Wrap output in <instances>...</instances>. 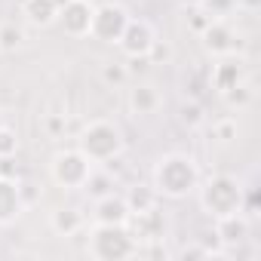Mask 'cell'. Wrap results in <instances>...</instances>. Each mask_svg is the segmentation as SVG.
<instances>
[{"label":"cell","instance_id":"cell-14","mask_svg":"<svg viewBox=\"0 0 261 261\" xmlns=\"http://www.w3.org/2000/svg\"><path fill=\"white\" fill-rule=\"evenodd\" d=\"M126 105H129V114L133 117H154L163 108V92L151 80H142V83H136L133 89H129Z\"/></svg>","mask_w":261,"mask_h":261},{"label":"cell","instance_id":"cell-21","mask_svg":"<svg viewBox=\"0 0 261 261\" xmlns=\"http://www.w3.org/2000/svg\"><path fill=\"white\" fill-rule=\"evenodd\" d=\"M83 191H86L92 200H98V197H105V194H111V191H114V178H111L105 169L92 166V172H89V178H86Z\"/></svg>","mask_w":261,"mask_h":261},{"label":"cell","instance_id":"cell-20","mask_svg":"<svg viewBox=\"0 0 261 261\" xmlns=\"http://www.w3.org/2000/svg\"><path fill=\"white\" fill-rule=\"evenodd\" d=\"M25 28L16 22H0V53H16L25 46Z\"/></svg>","mask_w":261,"mask_h":261},{"label":"cell","instance_id":"cell-9","mask_svg":"<svg viewBox=\"0 0 261 261\" xmlns=\"http://www.w3.org/2000/svg\"><path fill=\"white\" fill-rule=\"evenodd\" d=\"M154 40H157V28L148 19H129V25H126L123 37L117 40V46H120V53L126 59H148Z\"/></svg>","mask_w":261,"mask_h":261},{"label":"cell","instance_id":"cell-4","mask_svg":"<svg viewBox=\"0 0 261 261\" xmlns=\"http://www.w3.org/2000/svg\"><path fill=\"white\" fill-rule=\"evenodd\" d=\"M142 249L126 224H92L86 233V255L92 261H126Z\"/></svg>","mask_w":261,"mask_h":261},{"label":"cell","instance_id":"cell-16","mask_svg":"<svg viewBox=\"0 0 261 261\" xmlns=\"http://www.w3.org/2000/svg\"><path fill=\"white\" fill-rule=\"evenodd\" d=\"M59 7L62 0H22L19 13L28 28H53L59 19Z\"/></svg>","mask_w":261,"mask_h":261},{"label":"cell","instance_id":"cell-23","mask_svg":"<svg viewBox=\"0 0 261 261\" xmlns=\"http://www.w3.org/2000/svg\"><path fill=\"white\" fill-rule=\"evenodd\" d=\"M16 154H19V133L4 123L0 126V160H13Z\"/></svg>","mask_w":261,"mask_h":261},{"label":"cell","instance_id":"cell-29","mask_svg":"<svg viewBox=\"0 0 261 261\" xmlns=\"http://www.w3.org/2000/svg\"><path fill=\"white\" fill-rule=\"evenodd\" d=\"M178 4H185V7H191V10H194V7L200 4V0H178Z\"/></svg>","mask_w":261,"mask_h":261},{"label":"cell","instance_id":"cell-30","mask_svg":"<svg viewBox=\"0 0 261 261\" xmlns=\"http://www.w3.org/2000/svg\"><path fill=\"white\" fill-rule=\"evenodd\" d=\"M0 126H4V114H0Z\"/></svg>","mask_w":261,"mask_h":261},{"label":"cell","instance_id":"cell-27","mask_svg":"<svg viewBox=\"0 0 261 261\" xmlns=\"http://www.w3.org/2000/svg\"><path fill=\"white\" fill-rule=\"evenodd\" d=\"M169 59H172V46L157 37L154 46H151V53H148V62H169Z\"/></svg>","mask_w":261,"mask_h":261},{"label":"cell","instance_id":"cell-12","mask_svg":"<svg viewBox=\"0 0 261 261\" xmlns=\"http://www.w3.org/2000/svg\"><path fill=\"white\" fill-rule=\"evenodd\" d=\"M25 191L16 175H0V227H13L25 215Z\"/></svg>","mask_w":261,"mask_h":261},{"label":"cell","instance_id":"cell-10","mask_svg":"<svg viewBox=\"0 0 261 261\" xmlns=\"http://www.w3.org/2000/svg\"><path fill=\"white\" fill-rule=\"evenodd\" d=\"M246 56H221L215 59L212 71H209V89L221 98L227 89H233L240 80H246Z\"/></svg>","mask_w":261,"mask_h":261},{"label":"cell","instance_id":"cell-24","mask_svg":"<svg viewBox=\"0 0 261 261\" xmlns=\"http://www.w3.org/2000/svg\"><path fill=\"white\" fill-rule=\"evenodd\" d=\"M237 133H240L237 117H221V120H215V123H212V136H215L221 145H230V142L237 139Z\"/></svg>","mask_w":261,"mask_h":261},{"label":"cell","instance_id":"cell-18","mask_svg":"<svg viewBox=\"0 0 261 261\" xmlns=\"http://www.w3.org/2000/svg\"><path fill=\"white\" fill-rule=\"evenodd\" d=\"M123 197H126V206H129V212H133V215L148 212V209H154L160 203V194L154 191V185H133Z\"/></svg>","mask_w":261,"mask_h":261},{"label":"cell","instance_id":"cell-28","mask_svg":"<svg viewBox=\"0 0 261 261\" xmlns=\"http://www.w3.org/2000/svg\"><path fill=\"white\" fill-rule=\"evenodd\" d=\"M178 255H181V258H212V252H209V249H206V246H203L200 240H197L194 246H185V249H181Z\"/></svg>","mask_w":261,"mask_h":261},{"label":"cell","instance_id":"cell-7","mask_svg":"<svg viewBox=\"0 0 261 261\" xmlns=\"http://www.w3.org/2000/svg\"><path fill=\"white\" fill-rule=\"evenodd\" d=\"M129 10L123 4H117V0H108V4H98L92 10V25H89V37L98 40V43H114L123 37L126 25H129Z\"/></svg>","mask_w":261,"mask_h":261},{"label":"cell","instance_id":"cell-3","mask_svg":"<svg viewBox=\"0 0 261 261\" xmlns=\"http://www.w3.org/2000/svg\"><path fill=\"white\" fill-rule=\"evenodd\" d=\"M197 194H200V209L212 221L246 209V188L240 185L237 175H227V172H218V175H209L206 181H200Z\"/></svg>","mask_w":261,"mask_h":261},{"label":"cell","instance_id":"cell-1","mask_svg":"<svg viewBox=\"0 0 261 261\" xmlns=\"http://www.w3.org/2000/svg\"><path fill=\"white\" fill-rule=\"evenodd\" d=\"M203 175H200V163L191 154L181 151H169L154 163L151 172V185L163 200H188L191 194H197Z\"/></svg>","mask_w":261,"mask_h":261},{"label":"cell","instance_id":"cell-22","mask_svg":"<svg viewBox=\"0 0 261 261\" xmlns=\"http://www.w3.org/2000/svg\"><path fill=\"white\" fill-rule=\"evenodd\" d=\"M194 10H200L206 19H230L237 13V0H200Z\"/></svg>","mask_w":261,"mask_h":261},{"label":"cell","instance_id":"cell-11","mask_svg":"<svg viewBox=\"0 0 261 261\" xmlns=\"http://www.w3.org/2000/svg\"><path fill=\"white\" fill-rule=\"evenodd\" d=\"M212 233H215V240L221 243V249L227 252V249L246 246V243L252 240V221H249L246 209H243V212H230V215H224V218H215Z\"/></svg>","mask_w":261,"mask_h":261},{"label":"cell","instance_id":"cell-17","mask_svg":"<svg viewBox=\"0 0 261 261\" xmlns=\"http://www.w3.org/2000/svg\"><path fill=\"white\" fill-rule=\"evenodd\" d=\"M49 227H53L56 237L71 240V237H77V233L86 227V215H83L77 206H59V209L49 212Z\"/></svg>","mask_w":261,"mask_h":261},{"label":"cell","instance_id":"cell-5","mask_svg":"<svg viewBox=\"0 0 261 261\" xmlns=\"http://www.w3.org/2000/svg\"><path fill=\"white\" fill-rule=\"evenodd\" d=\"M89 172H92V163H89L77 148L56 151L53 160H49V178H53L62 191H83Z\"/></svg>","mask_w":261,"mask_h":261},{"label":"cell","instance_id":"cell-19","mask_svg":"<svg viewBox=\"0 0 261 261\" xmlns=\"http://www.w3.org/2000/svg\"><path fill=\"white\" fill-rule=\"evenodd\" d=\"M221 101L230 108V111H246V108H252V101H255V83L246 77V80H240L233 89H227L224 95H221Z\"/></svg>","mask_w":261,"mask_h":261},{"label":"cell","instance_id":"cell-25","mask_svg":"<svg viewBox=\"0 0 261 261\" xmlns=\"http://www.w3.org/2000/svg\"><path fill=\"white\" fill-rule=\"evenodd\" d=\"M178 120H181L188 129H197V126H203V123H206L203 105H200V101H185V105H181V111H178Z\"/></svg>","mask_w":261,"mask_h":261},{"label":"cell","instance_id":"cell-13","mask_svg":"<svg viewBox=\"0 0 261 261\" xmlns=\"http://www.w3.org/2000/svg\"><path fill=\"white\" fill-rule=\"evenodd\" d=\"M126 227H129V233L136 237L139 249H142V243H160V240H163V230H166V218H163V212L154 206V209H148V212L129 215Z\"/></svg>","mask_w":261,"mask_h":261},{"label":"cell","instance_id":"cell-8","mask_svg":"<svg viewBox=\"0 0 261 261\" xmlns=\"http://www.w3.org/2000/svg\"><path fill=\"white\" fill-rule=\"evenodd\" d=\"M92 10H95V4H92V0H62L56 25H59V28H62L68 37H74V40H83V37H89Z\"/></svg>","mask_w":261,"mask_h":261},{"label":"cell","instance_id":"cell-6","mask_svg":"<svg viewBox=\"0 0 261 261\" xmlns=\"http://www.w3.org/2000/svg\"><path fill=\"white\" fill-rule=\"evenodd\" d=\"M200 43L206 49V56L221 59V56H243L246 40L243 34L230 25V19H209L200 28Z\"/></svg>","mask_w":261,"mask_h":261},{"label":"cell","instance_id":"cell-15","mask_svg":"<svg viewBox=\"0 0 261 261\" xmlns=\"http://www.w3.org/2000/svg\"><path fill=\"white\" fill-rule=\"evenodd\" d=\"M129 215L133 212H129V206H126V197L117 194V191L98 197L95 206H92V224H126Z\"/></svg>","mask_w":261,"mask_h":261},{"label":"cell","instance_id":"cell-2","mask_svg":"<svg viewBox=\"0 0 261 261\" xmlns=\"http://www.w3.org/2000/svg\"><path fill=\"white\" fill-rule=\"evenodd\" d=\"M77 151L92 163V166H108L126 151L123 129L114 120H89L80 136H77Z\"/></svg>","mask_w":261,"mask_h":261},{"label":"cell","instance_id":"cell-26","mask_svg":"<svg viewBox=\"0 0 261 261\" xmlns=\"http://www.w3.org/2000/svg\"><path fill=\"white\" fill-rule=\"evenodd\" d=\"M126 77H129V71H126L123 65H101V80H105V83H114V86H117V83H123Z\"/></svg>","mask_w":261,"mask_h":261}]
</instances>
